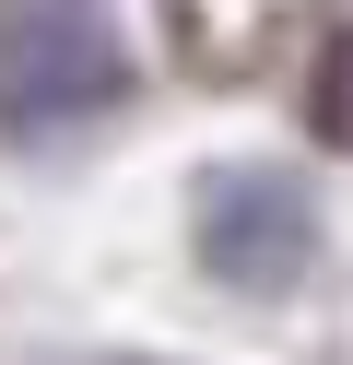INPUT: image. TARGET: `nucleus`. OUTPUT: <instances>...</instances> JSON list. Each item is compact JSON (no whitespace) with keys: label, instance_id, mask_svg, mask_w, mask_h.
<instances>
[{"label":"nucleus","instance_id":"nucleus-1","mask_svg":"<svg viewBox=\"0 0 353 365\" xmlns=\"http://www.w3.org/2000/svg\"><path fill=\"white\" fill-rule=\"evenodd\" d=\"M130 95V36L106 0H0V130H83Z\"/></svg>","mask_w":353,"mask_h":365},{"label":"nucleus","instance_id":"nucleus-2","mask_svg":"<svg viewBox=\"0 0 353 365\" xmlns=\"http://www.w3.org/2000/svg\"><path fill=\"white\" fill-rule=\"evenodd\" d=\"M318 259V200L282 165H212L200 177V271L235 294H282Z\"/></svg>","mask_w":353,"mask_h":365},{"label":"nucleus","instance_id":"nucleus-3","mask_svg":"<svg viewBox=\"0 0 353 365\" xmlns=\"http://www.w3.org/2000/svg\"><path fill=\"white\" fill-rule=\"evenodd\" d=\"M94 365H141V354H94Z\"/></svg>","mask_w":353,"mask_h":365}]
</instances>
